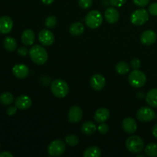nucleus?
I'll use <instances>...</instances> for the list:
<instances>
[{
	"label": "nucleus",
	"mask_w": 157,
	"mask_h": 157,
	"mask_svg": "<svg viewBox=\"0 0 157 157\" xmlns=\"http://www.w3.org/2000/svg\"><path fill=\"white\" fill-rule=\"evenodd\" d=\"M148 11L152 15L157 16V2H153L149 6Z\"/></svg>",
	"instance_id": "72a5a7b5"
},
{
	"label": "nucleus",
	"mask_w": 157,
	"mask_h": 157,
	"mask_svg": "<svg viewBox=\"0 0 157 157\" xmlns=\"http://www.w3.org/2000/svg\"><path fill=\"white\" fill-rule=\"evenodd\" d=\"M32 104V99L27 95H20L15 101V105L19 110H27L30 108Z\"/></svg>",
	"instance_id": "dca6fc26"
},
{
	"label": "nucleus",
	"mask_w": 157,
	"mask_h": 157,
	"mask_svg": "<svg viewBox=\"0 0 157 157\" xmlns=\"http://www.w3.org/2000/svg\"><path fill=\"white\" fill-rule=\"evenodd\" d=\"M157 35L153 30H147L142 33L140 36V41L144 45H151L156 41Z\"/></svg>",
	"instance_id": "2eb2a0df"
},
{
	"label": "nucleus",
	"mask_w": 157,
	"mask_h": 157,
	"mask_svg": "<svg viewBox=\"0 0 157 157\" xmlns=\"http://www.w3.org/2000/svg\"><path fill=\"white\" fill-rule=\"evenodd\" d=\"M156 117L154 110L152 108L147 107H143L138 110L136 113V117L141 122H150Z\"/></svg>",
	"instance_id": "6e6552de"
},
{
	"label": "nucleus",
	"mask_w": 157,
	"mask_h": 157,
	"mask_svg": "<svg viewBox=\"0 0 157 157\" xmlns=\"http://www.w3.org/2000/svg\"><path fill=\"white\" fill-rule=\"evenodd\" d=\"M145 153L150 157L157 156V144L151 143L147 144L145 147Z\"/></svg>",
	"instance_id": "a878e982"
},
{
	"label": "nucleus",
	"mask_w": 157,
	"mask_h": 157,
	"mask_svg": "<svg viewBox=\"0 0 157 157\" xmlns=\"http://www.w3.org/2000/svg\"><path fill=\"white\" fill-rule=\"evenodd\" d=\"M153 135L157 139V124H155L154 127H153Z\"/></svg>",
	"instance_id": "58836bf2"
},
{
	"label": "nucleus",
	"mask_w": 157,
	"mask_h": 157,
	"mask_svg": "<svg viewBox=\"0 0 157 157\" xmlns=\"http://www.w3.org/2000/svg\"><path fill=\"white\" fill-rule=\"evenodd\" d=\"M17 52H18V55H20V56L25 57V56H26V55H27V54L29 53V52L28 51V49L26 48V47L21 46V47L18 48Z\"/></svg>",
	"instance_id": "c9c22d12"
},
{
	"label": "nucleus",
	"mask_w": 157,
	"mask_h": 157,
	"mask_svg": "<svg viewBox=\"0 0 157 157\" xmlns=\"http://www.w3.org/2000/svg\"><path fill=\"white\" fill-rule=\"evenodd\" d=\"M93 4V0H78V5L84 9H89Z\"/></svg>",
	"instance_id": "c756f323"
},
{
	"label": "nucleus",
	"mask_w": 157,
	"mask_h": 157,
	"mask_svg": "<svg viewBox=\"0 0 157 157\" xmlns=\"http://www.w3.org/2000/svg\"><path fill=\"white\" fill-rule=\"evenodd\" d=\"M83 155L84 157H100L101 156V150L99 147L93 146L86 149Z\"/></svg>",
	"instance_id": "b1692460"
},
{
	"label": "nucleus",
	"mask_w": 157,
	"mask_h": 157,
	"mask_svg": "<svg viewBox=\"0 0 157 157\" xmlns=\"http://www.w3.org/2000/svg\"><path fill=\"white\" fill-rule=\"evenodd\" d=\"M127 0H110V3L113 7H121L126 3Z\"/></svg>",
	"instance_id": "473e14b6"
},
{
	"label": "nucleus",
	"mask_w": 157,
	"mask_h": 157,
	"mask_svg": "<svg viewBox=\"0 0 157 157\" xmlns=\"http://www.w3.org/2000/svg\"><path fill=\"white\" fill-rule=\"evenodd\" d=\"M90 84L94 90L99 91L105 87L106 80L103 75H100V74H95L90 78Z\"/></svg>",
	"instance_id": "9b49d317"
},
{
	"label": "nucleus",
	"mask_w": 157,
	"mask_h": 157,
	"mask_svg": "<svg viewBox=\"0 0 157 157\" xmlns=\"http://www.w3.org/2000/svg\"><path fill=\"white\" fill-rule=\"evenodd\" d=\"M128 81L130 85L136 88L143 87L147 82V76L144 72L137 70H133L129 75Z\"/></svg>",
	"instance_id": "39448f33"
},
{
	"label": "nucleus",
	"mask_w": 157,
	"mask_h": 157,
	"mask_svg": "<svg viewBox=\"0 0 157 157\" xmlns=\"http://www.w3.org/2000/svg\"><path fill=\"white\" fill-rule=\"evenodd\" d=\"M42 2V3H44V5H51L54 2L55 0H41Z\"/></svg>",
	"instance_id": "ea45409f"
},
{
	"label": "nucleus",
	"mask_w": 157,
	"mask_h": 157,
	"mask_svg": "<svg viewBox=\"0 0 157 157\" xmlns=\"http://www.w3.org/2000/svg\"><path fill=\"white\" fill-rule=\"evenodd\" d=\"M98 130L101 134H106L109 131V127L105 123H101V124L98 126Z\"/></svg>",
	"instance_id": "7c9ffc66"
},
{
	"label": "nucleus",
	"mask_w": 157,
	"mask_h": 157,
	"mask_svg": "<svg viewBox=\"0 0 157 157\" xmlns=\"http://www.w3.org/2000/svg\"><path fill=\"white\" fill-rule=\"evenodd\" d=\"M122 128L125 133L133 134L137 130V124L133 118L126 117L122 121Z\"/></svg>",
	"instance_id": "4468645a"
},
{
	"label": "nucleus",
	"mask_w": 157,
	"mask_h": 157,
	"mask_svg": "<svg viewBox=\"0 0 157 157\" xmlns=\"http://www.w3.org/2000/svg\"><path fill=\"white\" fill-rule=\"evenodd\" d=\"M150 0H133V3L140 7H145L149 4Z\"/></svg>",
	"instance_id": "f704fd0d"
},
{
	"label": "nucleus",
	"mask_w": 157,
	"mask_h": 157,
	"mask_svg": "<svg viewBox=\"0 0 157 157\" xmlns=\"http://www.w3.org/2000/svg\"><path fill=\"white\" fill-rule=\"evenodd\" d=\"M13 28V21L7 15L0 17V34L6 35L12 31Z\"/></svg>",
	"instance_id": "ddd939ff"
},
{
	"label": "nucleus",
	"mask_w": 157,
	"mask_h": 157,
	"mask_svg": "<svg viewBox=\"0 0 157 157\" xmlns=\"http://www.w3.org/2000/svg\"><path fill=\"white\" fill-rule=\"evenodd\" d=\"M125 145L127 150L130 153H139L144 149V141L140 136L133 135L127 138Z\"/></svg>",
	"instance_id": "7ed1b4c3"
},
{
	"label": "nucleus",
	"mask_w": 157,
	"mask_h": 157,
	"mask_svg": "<svg viewBox=\"0 0 157 157\" xmlns=\"http://www.w3.org/2000/svg\"><path fill=\"white\" fill-rule=\"evenodd\" d=\"M140 64L141 62L140 61L139 58H133L130 61V65H131V67L133 69V70H137L140 67Z\"/></svg>",
	"instance_id": "2f4dec72"
},
{
	"label": "nucleus",
	"mask_w": 157,
	"mask_h": 157,
	"mask_svg": "<svg viewBox=\"0 0 157 157\" xmlns=\"http://www.w3.org/2000/svg\"><path fill=\"white\" fill-rule=\"evenodd\" d=\"M83 110L78 106H72L68 110V121L70 123L77 124L82 120Z\"/></svg>",
	"instance_id": "9d476101"
},
{
	"label": "nucleus",
	"mask_w": 157,
	"mask_h": 157,
	"mask_svg": "<svg viewBox=\"0 0 157 157\" xmlns=\"http://www.w3.org/2000/svg\"><path fill=\"white\" fill-rule=\"evenodd\" d=\"M35 41V34L32 29H26L21 35V41L26 46H30L34 44Z\"/></svg>",
	"instance_id": "a211bd4d"
},
{
	"label": "nucleus",
	"mask_w": 157,
	"mask_h": 157,
	"mask_svg": "<svg viewBox=\"0 0 157 157\" xmlns=\"http://www.w3.org/2000/svg\"><path fill=\"white\" fill-rule=\"evenodd\" d=\"M51 90L52 94L58 98H64L69 92L67 83L62 79H56L51 84Z\"/></svg>",
	"instance_id": "f03ea898"
},
{
	"label": "nucleus",
	"mask_w": 157,
	"mask_h": 157,
	"mask_svg": "<svg viewBox=\"0 0 157 157\" xmlns=\"http://www.w3.org/2000/svg\"><path fill=\"white\" fill-rule=\"evenodd\" d=\"M116 71L119 75H126L130 71V67L125 61H121L116 65Z\"/></svg>",
	"instance_id": "bb28decb"
},
{
	"label": "nucleus",
	"mask_w": 157,
	"mask_h": 157,
	"mask_svg": "<svg viewBox=\"0 0 157 157\" xmlns=\"http://www.w3.org/2000/svg\"><path fill=\"white\" fill-rule=\"evenodd\" d=\"M149 20V12L144 9H136L132 13L130 21L135 25H142Z\"/></svg>",
	"instance_id": "0eeeda50"
},
{
	"label": "nucleus",
	"mask_w": 157,
	"mask_h": 157,
	"mask_svg": "<svg viewBox=\"0 0 157 157\" xmlns=\"http://www.w3.org/2000/svg\"><path fill=\"white\" fill-rule=\"evenodd\" d=\"M3 45L8 52H14L17 48V41L14 38L7 36L5 38L3 41Z\"/></svg>",
	"instance_id": "5701e85b"
},
{
	"label": "nucleus",
	"mask_w": 157,
	"mask_h": 157,
	"mask_svg": "<svg viewBox=\"0 0 157 157\" xmlns=\"http://www.w3.org/2000/svg\"><path fill=\"white\" fill-rule=\"evenodd\" d=\"M110 117V111L105 107L98 109L94 113V120L98 123H104Z\"/></svg>",
	"instance_id": "6ab92c4d"
},
{
	"label": "nucleus",
	"mask_w": 157,
	"mask_h": 157,
	"mask_svg": "<svg viewBox=\"0 0 157 157\" xmlns=\"http://www.w3.org/2000/svg\"><path fill=\"white\" fill-rule=\"evenodd\" d=\"M65 142L70 147H75L79 144V138L75 134H69L66 136Z\"/></svg>",
	"instance_id": "cd10ccee"
},
{
	"label": "nucleus",
	"mask_w": 157,
	"mask_h": 157,
	"mask_svg": "<svg viewBox=\"0 0 157 157\" xmlns=\"http://www.w3.org/2000/svg\"><path fill=\"white\" fill-rule=\"evenodd\" d=\"M29 54L32 61L38 65H42L45 64L48 58L46 49L39 44H35L32 46L29 50Z\"/></svg>",
	"instance_id": "f257e3e1"
},
{
	"label": "nucleus",
	"mask_w": 157,
	"mask_h": 157,
	"mask_svg": "<svg viewBox=\"0 0 157 157\" xmlns=\"http://www.w3.org/2000/svg\"><path fill=\"white\" fill-rule=\"evenodd\" d=\"M44 25H45L47 29H53L57 25V18L54 15L48 16V18H46Z\"/></svg>",
	"instance_id": "c85d7f7f"
},
{
	"label": "nucleus",
	"mask_w": 157,
	"mask_h": 157,
	"mask_svg": "<svg viewBox=\"0 0 157 157\" xmlns=\"http://www.w3.org/2000/svg\"><path fill=\"white\" fill-rule=\"evenodd\" d=\"M12 74L18 79H25L29 75V68L24 64H17L12 67Z\"/></svg>",
	"instance_id": "f8f14e48"
},
{
	"label": "nucleus",
	"mask_w": 157,
	"mask_h": 157,
	"mask_svg": "<svg viewBox=\"0 0 157 157\" xmlns=\"http://www.w3.org/2000/svg\"><path fill=\"white\" fill-rule=\"evenodd\" d=\"M69 32H70L71 35H72L73 36H79L84 33V25L79 21L74 22L71 25L70 28H69Z\"/></svg>",
	"instance_id": "412c9836"
},
{
	"label": "nucleus",
	"mask_w": 157,
	"mask_h": 157,
	"mask_svg": "<svg viewBox=\"0 0 157 157\" xmlns=\"http://www.w3.org/2000/svg\"><path fill=\"white\" fill-rule=\"evenodd\" d=\"M66 145L61 140H55L52 141L48 147V153L52 156H60L64 153Z\"/></svg>",
	"instance_id": "423d86ee"
},
{
	"label": "nucleus",
	"mask_w": 157,
	"mask_h": 157,
	"mask_svg": "<svg viewBox=\"0 0 157 157\" xmlns=\"http://www.w3.org/2000/svg\"><path fill=\"white\" fill-rule=\"evenodd\" d=\"M104 18L106 21L110 24H114L117 22L120 18V13L117 9L113 7H110L107 9L104 12Z\"/></svg>",
	"instance_id": "f3484780"
},
{
	"label": "nucleus",
	"mask_w": 157,
	"mask_h": 157,
	"mask_svg": "<svg viewBox=\"0 0 157 157\" xmlns=\"http://www.w3.org/2000/svg\"><path fill=\"white\" fill-rule=\"evenodd\" d=\"M146 101L150 107L157 108V88L149 90L146 96Z\"/></svg>",
	"instance_id": "4be33fe9"
},
{
	"label": "nucleus",
	"mask_w": 157,
	"mask_h": 157,
	"mask_svg": "<svg viewBox=\"0 0 157 157\" xmlns=\"http://www.w3.org/2000/svg\"><path fill=\"white\" fill-rule=\"evenodd\" d=\"M97 130H98V127H97L96 124L92 121H86L81 126L82 133L85 135H88V136L94 134L97 131Z\"/></svg>",
	"instance_id": "aec40b11"
},
{
	"label": "nucleus",
	"mask_w": 157,
	"mask_h": 157,
	"mask_svg": "<svg viewBox=\"0 0 157 157\" xmlns=\"http://www.w3.org/2000/svg\"><path fill=\"white\" fill-rule=\"evenodd\" d=\"M13 155L8 151H3L0 153V157H12Z\"/></svg>",
	"instance_id": "4c0bfd02"
},
{
	"label": "nucleus",
	"mask_w": 157,
	"mask_h": 157,
	"mask_svg": "<svg viewBox=\"0 0 157 157\" xmlns=\"http://www.w3.org/2000/svg\"><path fill=\"white\" fill-rule=\"evenodd\" d=\"M38 41L42 45L50 46L55 41V36L48 29H43L38 34Z\"/></svg>",
	"instance_id": "1a4fd4ad"
},
{
	"label": "nucleus",
	"mask_w": 157,
	"mask_h": 157,
	"mask_svg": "<svg viewBox=\"0 0 157 157\" xmlns=\"http://www.w3.org/2000/svg\"><path fill=\"white\" fill-rule=\"evenodd\" d=\"M84 21L87 27L90 29H98L103 22V15L99 11L92 10L86 15Z\"/></svg>",
	"instance_id": "20e7f679"
},
{
	"label": "nucleus",
	"mask_w": 157,
	"mask_h": 157,
	"mask_svg": "<svg viewBox=\"0 0 157 157\" xmlns=\"http://www.w3.org/2000/svg\"><path fill=\"white\" fill-rule=\"evenodd\" d=\"M14 97L9 92H4L0 94V103L4 106L10 105L13 103Z\"/></svg>",
	"instance_id": "393cba45"
},
{
	"label": "nucleus",
	"mask_w": 157,
	"mask_h": 157,
	"mask_svg": "<svg viewBox=\"0 0 157 157\" xmlns=\"http://www.w3.org/2000/svg\"><path fill=\"white\" fill-rule=\"evenodd\" d=\"M17 107L16 106H11L9 108H7L6 110V113H7L8 116H13L14 114H15V113L17 112Z\"/></svg>",
	"instance_id": "e433bc0d"
}]
</instances>
